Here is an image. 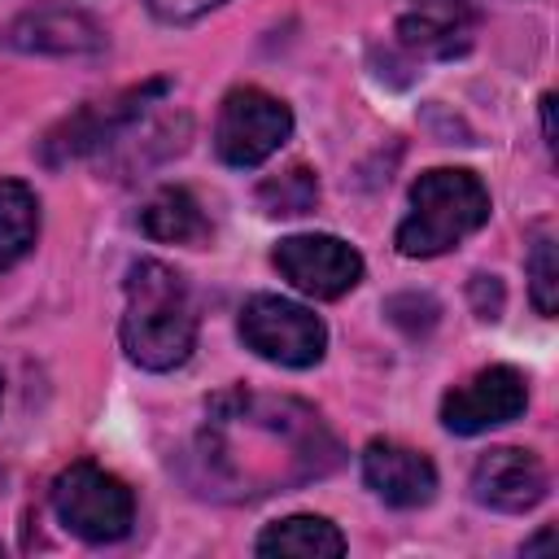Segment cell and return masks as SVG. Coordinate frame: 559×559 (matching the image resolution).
I'll list each match as a JSON object with an SVG mask.
<instances>
[{"label": "cell", "mask_w": 559, "mask_h": 559, "mask_svg": "<svg viewBox=\"0 0 559 559\" xmlns=\"http://www.w3.org/2000/svg\"><path fill=\"white\" fill-rule=\"evenodd\" d=\"M197 485L210 498L249 502L319 480L341 467V441L323 415L297 397L223 389L192 437Z\"/></svg>", "instance_id": "cell-1"}, {"label": "cell", "mask_w": 559, "mask_h": 559, "mask_svg": "<svg viewBox=\"0 0 559 559\" xmlns=\"http://www.w3.org/2000/svg\"><path fill=\"white\" fill-rule=\"evenodd\" d=\"M122 349L144 371H175L197 349V306L188 293V280L157 262L140 258L127 266L122 280Z\"/></svg>", "instance_id": "cell-2"}, {"label": "cell", "mask_w": 559, "mask_h": 559, "mask_svg": "<svg viewBox=\"0 0 559 559\" xmlns=\"http://www.w3.org/2000/svg\"><path fill=\"white\" fill-rule=\"evenodd\" d=\"M489 223V188L459 166H432L411 183V210L397 223L402 258H437L450 253L463 236Z\"/></svg>", "instance_id": "cell-3"}, {"label": "cell", "mask_w": 559, "mask_h": 559, "mask_svg": "<svg viewBox=\"0 0 559 559\" xmlns=\"http://www.w3.org/2000/svg\"><path fill=\"white\" fill-rule=\"evenodd\" d=\"M52 511L57 520L87 546L122 542L135 524V493L122 476L96 467V463H70L52 480Z\"/></svg>", "instance_id": "cell-4"}, {"label": "cell", "mask_w": 559, "mask_h": 559, "mask_svg": "<svg viewBox=\"0 0 559 559\" xmlns=\"http://www.w3.org/2000/svg\"><path fill=\"white\" fill-rule=\"evenodd\" d=\"M170 92L166 79H148L140 87H127L109 100H87L83 109H74L70 118H61L44 140H39V162L44 166H66L74 157H87V153H100L109 148L114 140H122L148 105H157L162 96Z\"/></svg>", "instance_id": "cell-5"}, {"label": "cell", "mask_w": 559, "mask_h": 559, "mask_svg": "<svg viewBox=\"0 0 559 559\" xmlns=\"http://www.w3.org/2000/svg\"><path fill=\"white\" fill-rule=\"evenodd\" d=\"M240 341L258 358H266L275 367H293V371H306V367L323 362V354H328L323 319L288 297H275V293H253L240 306Z\"/></svg>", "instance_id": "cell-6"}, {"label": "cell", "mask_w": 559, "mask_h": 559, "mask_svg": "<svg viewBox=\"0 0 559 559\" xmlns=\"http://www.w3.org/2000/svg\"><path fill=\"white\" fill-rule=\"evenodd\" d=\"M293 135V109L271 96L266 87H231L218 105V122H214V153L236 166V170H253L262 166L271 153H280V144Z\"/></svg>", "instance_id": "cell-7"}, {"label": "cell", "mask_w": 559, "mask_h": 559, "mask_svg": "<svg viewBox=\"0 0 559 559\" xmlns=\"http://www.w3.org/2000/svg\"><path fill=\"white\" fill-rule=\"evenodd\" d=\"M271 266L306 297H319V301H336L345 293H354L362 284V253L341 240V236H328V231H301V236H284L275 249H271Z\"/></svg>", "instance_id": "cell-8"}, {"label": "cell", "mask_w": 559, "mask_h": 559, "mask_svg": "<svg viewBox=\"0 0 559 559\" xmlns=\"http://www.w3.org/2000/svg\"><path fill=\"white\" fill-rule=\"evenodd\" d=\"M524 406H528V380L515 367L493 362L441 397V424H445V432L476 437V432L520 419Z\"/></svg>", "instance_id": "cell-9"}, {"label": "cell", "mask_w": 559, "mask_h": 559, "mask_svg": "<svg viewBox=\"0 0 559 559\" xmlns=\"http://www.w3.org/2000/svg\"><path fill=\"white\" fill-rule=\"evenodd\" d=\"M550 493V476L546 463L533 450L520 445H493L476 459L472 467V498L489 511H507V515H524L533 511L542 498Z\"/></svg>", "instance_id": "cell-10"}, {"label": "cell", "mask_w": 559, "mask_h": 559, "mask_svg": "<svg viewBox=\"0 0 559 559\" xmlns=\"http://www.w3.org/2000/svg\"><path fill=\"white\" fill-rule=\"evenodd\" d=\"M362 480L367 489L397 507V511H415V507H428L437 498V467L424 450H411L402 441H389V437H376L367 441L362 450Z\"/></svg>", "instance_id": "cell-11"}, {"label": "cell", "mask_w": 559, "mask_h": 559, "mask_svg": "<svg viewBox=\"0 0 559 559\" xmlns=\"http://www.w3.org/2000/svg\"><path fill=\"white\" fill-rule=\"evenodd\" d=\"M4 44L39 57H100L105 31L96 17L79 9H31L9 26Z\"/></svg>", "instance_id": "cell-12"}, {"label": "cell", "mask_w": 559, "mask_h": 559, "mask_svg": "<svg viewBox=\"0 0 559 559\" xmlns=\"http://www.w3.org/2000/svg\"><path fill=\"white\" fill-rule=\"evenodd\" d=\"M253 550L266 559H336L345 555V537L323 515H284L258 533Z\"/></svg>", "instance_id": "cell-13"}, {"label": "cell", "mask_w": 559, "mask_h": 559, "mask_svg": "<svg viewBox=\"0 0 559 559\" xmlns=\"http://www.w3.org/2000/svg\"><path fill=\"white\" fill-rule=\"evenodd\" d=\"M140 227H144V236H153L162 245H201V240H210V218H205L201 201L188 188H157L148 197V205L140 210Z\"/></svg>", "instance_id": "cell-14"}, {"label": "cell", "mask_w": 559, "mask_h": 559, "mask_svg": "<svg viewBox=\"0 0 559 559\" xmlns=\"http://www.w3.org/2000/svg\"><path fill=\"white\" fill-rule=\"evenodd\" d=\"M476 17H454V13H428L411 9L397 17V44L415 57H463L472 48Z\"/></svg>", "instance_id": "cell-15"}, {"label": "cell", "mask_w": 559, "mask_h": 559, "mask_svg": "<svg viewBox=\"0 0 559 559\" xmlns=\"http://www.w3.org/2000/svg\"><path fill=\"white\" fill-rule=\"evenodd\" d=\"M39 236V197L22 179H0V271L17 266Z\"/></svg>", "instance_id": "cell-16"}, {"label": "cell", "mask_w": 559, "mask_h": 559, "mask_svg": "<svg viewBox=\"0 0 559 559\" xmlns=\"http://www.w3.org/2000/svg\"><path fill=\"white\" fill-rule=\"evenodd\" d=\"M258 205L271 218H297L319 205V179L310 166H288L258 183Z\"/></svg>", "instance_id": "cell-17"}, {"label": "cell", "mask_w": 559, "mask_h": 559, "mask_svg": "<svg viewBox=\"0 0 559 559\" xmlns=\"http://www.w3.org/2000/svg\"><path fill=\"white\" fill-rule=\"evenodd\" d=\"M528 293H533L537 314L550 319L559 310V262H555V240L550 236H537L533 249H528Z\"/></svg>", "instance_id": "cell-18"}, {"label": "cell", "mask_w": 559, "mask_h": 559, "mask_svg": "<svg viewBox=\"0 0 559 559\" xmlns=\"http://www.w3.org/2000/svg\"><path fill=\"white\" fill-rule=\"evenodd\" d=\"M384 314H389L406 336H424V332H432V328H437L441 306H437L428 293H397V297H389Z\"/></svg>", "instance_id": "cell-19"}, {"label": "cell", "mask_w": 559, "mask_h": 559, "mask_svg": "<svg viewBox=\"0 0 559 559\" xmlns=\"http://www.w3.org/2000/svg\"><path fill=\"white\" fill-rule=\"evenodd\" d=\"M144 4H148V13H153L157 22H170V26H188V22L205 17L210 9H218L223 0H144Z\"/></svg>", "instance_id": "cell-20"}, {"label": "cell", "mask_w": 559, "mask_h": 559, "mask_svg": "<svg viewBox=\"0 0 559 559\" xmlns=\"http://www.w3.org/2000/svg\"><path fill=\"white\" fill-rule=\"evenodd\" d=\"M472 306L480 319H498L502 314V284L498 275H472Z\"/></svg>", "instance_id": "cell-21"}, {"label": "cell", "mask_w": 559, "mask_h": 559, "mask_svg": "<svg viewBox=\"0 0 559 559\" xmlns=\"http://www.w3.org/2000/svg\"><path fill=\"white\" fill-rule=\"evenodd\" d=\"M415 9H428V13H454V17H476V9L485 0H411Z\"/></svg>", "instance_id": "cell-22"}, {"label": "cell", "mask_w": 559, "mask_h": 559, "mask_svg": "<svg viewBox=\"0 0 559 559\" xmlns=\"http://www.w3.org/2000/svg\"><path fill=\"white\" fill-rule=\"evenodd\" d=\"M550 114H555V96L546 92V96H542V131H546V148H555V118H550Z\"/></svg>", "instance_id": "cell-23"}, {"label": "cell", "mask_w": 559, "mask_h": 559, "mask_svg": "<svg viewBox=\"0 0 559 559\" xmlns=\"http://www.w3.org/2000/svg\"><path fill=\"white\" fill-rule=\"evenodd\" d=\"M555 542V528H542L533 542H524V555H533V550H542V546H550Z\"/></svg>", "instance_id": "cell-24"}, {"label": "cell", "mask_w": 559, "mask_h": 559, "mask_svg": "<svg viewBox=\"0 0 559 559\" xmlns=\"http://www.w3.org/2000/svg\"><path fill=\"white\" fill-rule=\"evenodd\" d=\"M0 397H4V380H0Z\"/></svg>", "instance_id": "cell-25"}]
</instances>
